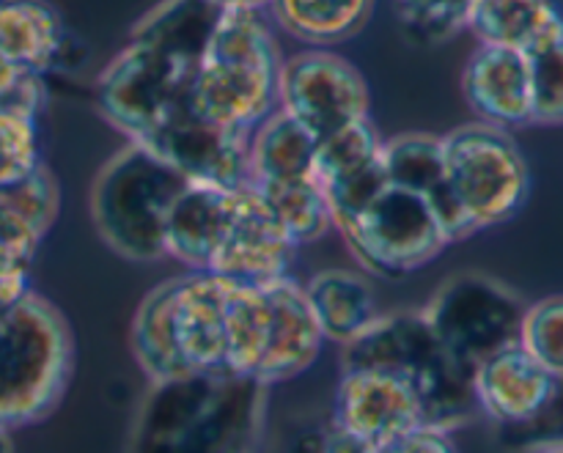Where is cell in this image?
Returning a JSON list of instances; mask_svg holds the SVG:
<instances>
[{
    "mask_svg": "<svg viewBox=\"0 0 563 453\" xmlns=\"http://www.w3.org/2000/svg\"><path fill=\"white\" fill-rule=\"evenodd\" d=\"M319 453H377V445L357 438V434L333 427L322 438V449H319Z\"/></svg>",
    "mask_w": 563,
    "mask_h": 453,
    "instance_id": "34",
    "label": "cell"
},
{
    "mask_svg": "<svg viewBox=\"0 0 563 453\" xmlns=\"http://www.w3.org/2000/svg\"><path fill=\"white\" fill-rule=\"evenodd\" d=\"M231 286L212 273H187L154 286L130 324V350L154 385L225 372V302Z\"/></svg>",
    "mask_w": 563,
    "mask_h": 453,
    "instance_id": "1",
    "label": "cell"
},
{
    "mask_svg": "<svg viewBox=\"0 0 563 453\" xmlns=\"http://www.w3.org/2000/svg\"><path fill=\"white\" fill-rule=\"evenodd\" d=\"M379 152H383V137H379L377 126L372 124V119L357 121V124L344 126V130L319 141L317 159H313V179L319 187L350 179V176H357L377 165Z\"/></svg>",
    "mask_w": 563,
    "mask_h": 453,
    "instance_id": "26",
    "label": "cell"
},
{
    "mask_svg": "<svg viewBox=\"0 0 563 453\" xmlns=\"http://www.w3.org/2000/svg\"><path fill=\"white\" fill-rule=\"evenodd\" d=\"M207 3L218 5L220 11H229V9H264L269 0H207Z\"/></svg>",
    "mask_w": 563,
    "mask_h": 453,
    "instance_id": "35",
    "label": "cell"
},
{
    "mask_svg": "<svg viewBox=\"0 0 563 453\" xmlns=\"http://www.w3.org/2000/svg\"><path fill=\"white\" fill-rule=\"evenodd\" d=\"M467 31L478 44L531 53L563 33V14L555 0H476Z\"/></svg>",
    "mask_w": 563,
    "mask_h": 453,
    "instance_id": "21",
    "label": "cell"
},
{
    "mask_svg": "<svg viewBox=\"0 0 563 453\" xmlns=\"http://www.w3.org/2000/svg\"><path fill=\"white\" fill-rule=\"evenodd\" d=\"M187 185L157 152L126 141L99 168L91 187V220L99 240L126 262L165 258V225Z\"/></svg>",
    "mask_w": 563,
    "mask_h": 453,
    "instance_id": "6",
    "label": "cell"
},
{
    "mask_svg": "<svg viewBox=\"0 0 563 453\" xmlns=\"http://www.w3.org/2000/svg\"><path fill=\"white\" fill-rule=\"evenodd\" d=\"M520 344L550 374L563 377V295H550L526 308Z\"/></svg>",
    "mask_w": 563,
    "mask_h": 453,
    "instance_id": "29",
    "label": "cell"
},
{
    "mask_svg": "<svg viewBox=\"0 0 563 453\" xmlns=\"http://www.w3.org/2000/svg\"><path fill=\"white\" fill-rule=\"evenodd\" d=\"M500 434H504V445H509L511 451L537 453L563 445V377H559L553 399L544 405V410L539 412L531 423L517 429H506V432Z\"/></svg>",
    "mask_w": 563,
    "mask_h": 453,
    "instance_id": "32",
    "label": "cell"
},
{
    "mask_svg": "<svg viewBox=\"0 0 563 453\" xmlns=\"http://www.w3.org/2000/svg\"><path fill=\"white\" fill-rule=\"evenodd\" d=\"M445 187L473 231L517 218L531 196V168L509 130L471 121L443 135Z\"/></svg>",
    "mask_w": 563,
    "mask_h": 453,
    "instance_id": "7",
    "label": "cell"
},
{
    "mask_svg": "<svg viewBox=\"0 0 563 453\" xmlns=\"http://www.w3.org/2000/svg\"><path fill=\"white\" fill-rule=\"evenodd\" d=\"M302 295L324 341L333 344L346 346L379 317L372 284L350 269H319L302 286Z\"/></svg>",
    "mask_w": 563,
    "mask_h": 453,
    "instance_id": "20",
    "label": "cell"
},
{
    "mask_svg": "<svg viewBox=\"0 0 563 453\" xmlns=\"http://www.w3.org/2000/svg\"><path fill=\"white\" fill-rule=\"evenodd\" d=\"M220 14L223 11L207 0H159L135 22L130 38L152 44V47L165 49V53L198 66L207 53Z\"/></svg>",
    "mask_w": 563,
    "mask_h": 453,
    "instance_id": "24",
    "label": "cell"
},
{
    "mask_svg": "<svg viewBox=\"0 0 563 453\" xmlns=\"http://www.w3.org/2000/svg\"><path fill=\"white\" fill-rule=\"evenodd\" d=\"M537 453H563V445H555V449H544V451H537Z\"/></svg>",
    "mask_w": 563,
    "mask_h": 453,
    "instance_id": "37",
    "label": "cell"
},
{
    "mask_svg": "<svg viewBox=\"0 0 563 453\" xmlns=\"http://www.w3.org/2000/svg\"><path fill=\"white\" fill-rule=\"evenodd\" d=\"M0 453H14V438H11V429L0 427Z\"/></svg>",
    "mask_w": 563,
    "mask_h": 453,
    "instance_id": "36",
    "label": "cell"
},
{
    "mask_svg": "<svg viewBox=\"0 0 563 453\" xmlns=\"http://www.w3.org/2000/svg\"><path fill=\"white\" fill-rule=\"evenodd\" d=\"M236 190L190 181L170 209L165 256L181 262L190 273H209L234 220Z\"/></svg>",
    "mask_w": 563,
    "mask_h": 453,
    "instance_id": "18",
    "label": "cell"
},
{
    "mask_svg": "<svg viewBox=\"0 0 563 453\" xmlns=\"http://www.w3.org/2000/svg\"><path fill=\"white\" fill-rule=\"evenodd\" d=\"M143 146L157 152L187 181L214 187L251 185V132L220 126L179 108Z\"/></svg>",
    "mask_w": 563,
    "mask_h": 453,
    "instance_id": "12",
    "label": "cell"
},
{
    "mask_svg": "<svg viewBox=\"0 0 563 453\" xmlns=\"http://www.w3.org/2000/svg\"><path fill=\"white\" fill-rule=\"evenodd\" d=\"M423 423V407L410 385L374 368H341L333 427L379 445Z\"/></svg>",
    "mask_w": 563,
    "mask_h": 453,
    "instance_id": "14",
    "label": "cell"
},
{
    "mask_svg": "<svg viewBox=\"0 0 563 453\" xmlns=\"http://www.w3.org/2000/svg\"><path fill=\"white\" fill-rule=\"evenodd\" d=\"M339 234L355 262L379 278L418 273L451 245L427 198L390 185Z\"/></svg>",
    "mask_w": 563,
    "mask_h": 453,
    "instance_id": "10",
    "label": "cell"
},
{
    "mask_svg": "<svg viewBox=\"0 0 563 453\" xmlns=\"http://www.w3.org/2000/svg\"><path fill=\"white\" fill-rule=\"evenodd\" d=\"M462 93L476 121L500 130L531 124V77L517 49L478 44L462 69Z\"/></svg>",
    "mask_w": 563,
    "mask_h": 453,
    "instance_id": "17",
    "label": "cell"
},
{
    "mask_svg": "<svg viewBox=\"0 0 563 453\" xmlns=\"http://www.w3.org/2000/svg\"><path fill=\"white\" fill-rule=\"evenodd\" d=\"M267 5L280 31L308 47L330 49L372 22L377 0H269Z\"/></svg>",
    "mask_w": 563,
    "mask_h": 453,
    "instance_id": "23",
    "label": "cell"
},
{
    "mask_svg": "<svg viewBox=\"0 0 563 453\" xmlns=\"http://www.w3.org/2000/svg\"><path fill=\"white\" fill-rule=\"evenodd\" d=\"M231 286V284H229ZM324 335L302 286L286 278L269 286H231L225 302V372L269 388L313 366Z\"/></svg>",
    "mask_w": 563,
    "mask_h": 453,
    "instance_id": "4",
    "label": "cell"
},
{
    "mask_svg": "<svg viewBox=\"0 0 563 453\" xmlns=\"http://www.w3.org/2000/svg\"><path fill=\"white\" fill-rule=\"evenodd\" d=\"M526 300L504 280L484 273H456L423 308L429 328L471 368L506 346L520 344Z\"/></svg>",
    "mask_w": 563,
    "mask_h": 453,
    "instance_id": "9",
    "label": "cell"
},
{
    "mask_svg": "<svg viewBox=\"0 0 563 453\" xmlns=\"http://www.w3.org/2000/svg\"><path fill=\"white\" fill-rule=\"evenodd\" d=\"M198 66L130 38L97 80V108L126 141L146 143L185 108Z\"/></svg>",
    "mask_w": 563,
    "mask_h": 453,
    "instance_id": "8",
    "label": "cell"
},
{
    "mask_svg": "<svg viewBox=\"0 0 563 453\" xmlns=\"http://www.w3.org/2000/svg\"><path fill=\"white\" fill-rule=\"evenodd\" d=\"M379 159H383L385 179H388L390 187L410 190L416 196L427 198L451 245L471 240L476 234L473 225L465 220V214L460 212V207L451 201L449 187H445L443 135L401 132V135L390 137V141H383Z\"/></svg>",
    "mask_w": 563,
    "mask_h": 453,
    "instance_id": "16",
    "label": "cell"
},
{
    "mask_svg": "<svg viewBox=\"0 0 563 453\" xmlns=\"http://www.w3.org/2000/svg\"><path fill=\"white\" fill-rule=\"evenodd\" d=\"M319 141L284 110L251 132V185L313 179Z\"/></svg>",
    "mask_w": 563,
    "mask_h": 453,
    "instance_id": "22",
    "label": "cell"
},
{
    "mask_svg": "<svg viewBox=\"0 0 563 453\" xmlns=\"http://www.w3.org/2000/svg\"><path fill=\"white\" fill-rule=\"evenodd\" d=\"M476 0H396V16L412 44L438 47L462 33Z\"/></svg>",
    "mask_w": 563,
    "mask_h": 453,
    "instance_id": "27",
    "label": "cell"
},
{
    "mask_svg": "<svg viewBox=\"0 0 563 453\" xmlns=\"http://www.w3.org/2000/svg\"><path fill=\"white\" fill-rule=\"evenodd\" d=\"M42 165L36 119L0 110V187L25 179Z\"/></svg>",
    "mask_w": 563,
    "mask_h": 453,
    "instance_id": "31",
    "label": "cell"
},
{
    "mask_svg": "<svg viewBox=\"0 0 563 453\" xmlns=\"http://www.w3.org/2000/svg\"><path fill=\"white\" fill-rule=\"evenodd\" d=\"M251 187L258 192L264 207L273 212V218L278 220L280 229L289 234V240L297 247L322 240L333 229L328 201H324V192L317 185V179L273 181V185Z\"/></svg>",
    "mask_w": 563,
    "mask_h": 453,
    "instance_id": "25",
    "label": "cell"
},
{
    "mask_svg": "<svg viewBox=\"0 0 563 453\" xmlns=\"http://www.w3.org/2000/svg\"><path fill=\"white\" fill-rule=\"evenodd\" d=\"M341 368L394 374L416 390L429 427H465L478 416L473 368L451 355L421 311L379 313L368 330L341 346Z\"/></svg>",
    "mask_w": 563,
    "mask_h": 453,
    "instance_id": "3",
    "label": "cell"
},
{
    "mask_svg": "<svg viewBox=\"0 0 563 453\" xmlns=\"http://www.w3.org/2000/svg\"><path fill=\"white\" fill-rule=\"evenodd\" d=\"M280 66L284 55L262 9L223 11L192 75L187 108L220 126L253 132L280 108Z\"/></svg>",
    "mask_w": 563,
    "mask_h": 453,
    "instance_id": "2",
    "label": "cell"
},
{
    "mask_svg": "<svg viewBox=\"0 0 563 453\" xmlns=\"http://www.w3.org/2000/svg\"><path fill=\"white\" fill-rule=\"evenodd\" d=\"M297 251L300 247L247 185L236 190L234 220L209 273L231 286H269L289 278Z\"/></svg>",
    "mask_w": 563,
    "mask_h": 453,
    "instance_id": "13",
    "label": "cell"
},
{
    "mask_svg": "<svg viewBox=\"0 0 563 453\" xmlns=\"http://www.w3.org/2000/svg\"><path fill=\"white\" fill-rule=\"evenodd\" d=\"M0 198L44 240L60 212V187L47 165H38L25 179L0 187Z\"/></svg>",
    "mask_w": 563,
    "mask_h": 453,
    "instance_id": "30",
    "label": "cell"
},
{
    "mask_svg": "<svg viewBox=\"0 0 563 453\" xmlns=\"http://www.w3.org/2000/svg\"><path fill=\"white\" fill-rule=\"evenodd\" d=\"M69 31L49 0H0V58L14 69L44 77L60 69Z\"/></svg>",
    "mask_w": 563,
    "mask_h": 453,
    "instance_id": "19",
    "label": "cell"
},
{
    "mask_svg": "<svg viewBox=\"0 0 563 453\" xmlns=\"http://www.w3.org/2000/svg\"><path fill=\"white\" fill-rule=\"evenodd\" d=\"M531 77V124L563 126V33L526 53Z\"/></svg>",
    "mask_w": 563,
    "mask_h": 453,
    "instance_id": "28",
    "label": "cell"
},
{
    "mask_svg": "<svg viewBox=\"0 0 563 453\" xmlns=\"http://www.w3.org/2000/svg\"><path fill=\"white\" fill-rule=\"evenodd\" d=\"M278 102L317 141L368 119V93L361 71L324 47H308L284 58Z\"/></svg>",
    "mask_w": 563,
    "mask_h": 453,
    "instance_id": "11",
    "label": "cell"
},
{
    "mask_svg": "<svg viewBox=\"0 0 563 453\" xmlns=\"http://www.w3.org/2000/svg\"><path fill=\"white\" fill-rule=\"evenodd\" d=\"M559 377L550 374L522 344L506 346L473 368V396L478 416L500 432L531 423L555 394Z\"/></svg>",
    "mask_w": 563,
    "mask_h": 453,
    "instance_id": "15",
    "label": "cell"
},
{
    "mask_svg": "<svg viewBox=\"0 0 563 453\" xmlns=\"http://www.w3.org/2000/svg\"><path fill=\"white\" fill-rule=\"evenodd\" d=\"M377 453H460L451 432L438 427H412L377 445Z\"/></svg>",
    "mask_w": 563,
    "mask_h": 453,
    "instance_id": "33",
    "label": "cell"
},
{
    "mask_svg": "<svg viewBox=\"0 0 563 453\" xmlns=\"http://www.w3.org/2000/svg\"><path fill=\"white\" fill-rule=\"evenodd\" d=\"M75 368V339L47 297L0 308V427L22 429L58 410Z\"/></svg>",
    "mask_w": 563,
    "mask_h": 453,
    "instance_id": "5",
    "label": "cell"
}]
</instances>
